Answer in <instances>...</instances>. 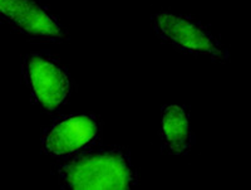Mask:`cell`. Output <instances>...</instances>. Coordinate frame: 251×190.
<instances>
[{
  "instance_id": "2",
  "label": "cell",
  "mask_w": 251,
  "mask_h": 190,
  "mask_svg": "<svg viewBox=\"0 0 251 190\" xmlns=\"http://www.w3.org/2000/svg\"><path fill=\"white\" fill-rule=\"evenodd\" d=\"M153 32L165 43L183 53L225 61L228 58L226 47L201 22L188 15L161 12L152 15Z\"/></svg>"
},
{
  "instance_id": "4",
  "label": "cell",
  "mask_w": 251,
  "mask_h": 190,
  "mask_svg": "<svg viewBox=\"0 0 251 190\" xmlns=\"http://www.w3.org/2000/svg\"><path fill=\"white\" fill-rule=\"evenodd\" d=\"M98 122L91 115H68L44 131L42 149L51 158H69L86 150L98 136Z\"/></svg>"
},
{
  "instance_id": "6",
  "label": "cell",
  "mask_w": 251,
  "mask_h": 190,
  "mask_svg": "<svg viewBox=\"0 0 251 190\" xmlns=\"http://www.w3.org/2000/svg\"><path fill=\"white\" fill-rule=\"evenodd\" d=\"M161 145L171 155H185L194 145L191 122L187 109L178 105H169L161 111Z\"/></svg>"
},
{
  "instance_id": "3",
  "label": "cell",
  "mask_w": 251,
  "mask_h": 190,
  "mask_svg": "<svg viewBox=\"0 0 251 190\" xmlns=\"http://www.w3.org/2000/svg\"><path fill=\"white\" fill-rule=\"evenodd\" d=\"M23 77L35 104L47 112L58 111L71 95V77L57 58L31 53L24 58Z\"/></svg>"
},
{
  "instance_id": "1",
  "label": "cell",
  "mask_w": 251,
  "mask_h": 190,
  "mask_svg": "<svg viewBox=\"0 0 251 190\" xmlns=\"http://www.w3.org/2000/svg\"><path fill=\"white\" fill-rule=\"evenodd\" d=\"M63 189L122 190L137 184L128 150L121 146L86 149L55 167Z\"/></svg>"
},
{
  "instance_id": "5",
  "label": "cell",
  "mask_w": 251,
  "mask_h": 190,
  "mask_svg": "<svg viewBox=\"0 0 251 190\" xmlns=\"http://www.w3.org/2000/svg\"><path fill=\"white\" fill-rule=\"evenodd\" d=\"M0 17L31 38L58 41L66 35L57 18L39 0H0Z\"/></svg>"
}]
</instances>
